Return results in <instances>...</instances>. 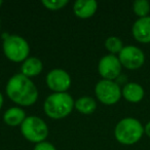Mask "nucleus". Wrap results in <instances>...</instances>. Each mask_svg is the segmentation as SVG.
<instances>
[{
	"label": "nucleus",
	"mask_w": 150,
	"mask_h": 150,
	"mask_svg": "<svg viewBox=\"0 0 150 150\" xmlns=\"http://www.w3.org/2000/svg\"><path fill=\"white\" fill-rule=\"evenodd\" d=\"M21 132L28 141L40 143L48 136V127L40 117L29 116L21 125Z\"/></svg>",
	"instance_id": "nucleus-5"
},
{
	"label": "nucleus",
	"mask_w": 150,
	"mask_h": 150,
	"mask_svg": "<svg viewBox=\"0 0 150 150\" xmlns=\"http://www.w3.org/2000/svg\"><path fill=\"white\" fill-rule=\"evenodd\" d=\"M3 52L13 62H24L28 59L30 46L25 38L19 35H9L3 41Z\"/></svg>",
	"instance_id": "nucleus-4"
},
{
	"label": "nucleus",
	"mask_w": 150,
	"mask_h": 150,
	"mask_svg": "<svg viewBox=\"0 0 150 150\" xmlns=\"http://www.w3.org/2000/svg\"><path fill=\"white\" fill-rule=\"evenodd\" d=\"M74 107L83 114H91L97 108V102L92 97H81L75 101Z\"/></svg>",
	"instance_id": "nucleus-15"
},
{
	"label": "nucleus",
	"mask_w": 150,
	"mask_h": 150,
	"mask_svg": "<svg viewBox=\"0 0 150 150\" xmlns=\"http://www.w3.org/2000/svg\"><path fill=\"white\" fill-rule=\"evenodd\" d=\"M46 84L54 93H66L71 86L70 75L63 69H54L46 75Z\"/></svg>",
	"instance_id": "nucleus-9"
},
{
	"label": "nucleus",
	"mask_w": 150,
	"mask_h": 150,
	"mask_svg": "<svg viewBox=\"0 0 150 150\" xmlns=\"http://www.w3.org/2000/svg\"><path fill=\"white\" fill-rule=\"evenodd\" d=\"M6 94L13 102L22 106L33 105L38 99V90L31 79L22 73L15 74L6 84Z\"/></svg>",
	"instance_id": "nucleus-1"
},
{
	"label": "nucleus",
	"mask_w": 150,
	"mask_h": 150,
	"mask_svg": "<svg viewBox=\"0 0 150 150\" xmlns=\"http://www.w3.org/2000/svg\"><path fill=\"white\" fill-rule=\"evenodd\" d=\"M133 11L138 17V19L148 17L150 13L149 1L148 0H136L133 3Z\"/></svg>",
	"instance_id": "nucleus-16"
},
{
	"label": "nucleus",
	"mask_w": 150,
	"mask_h": 150,
	"mask_svg": "<svg viewBox=\"0 0 150 150\" xmlns=\"http://www.w3.org/2000/svg\"><path fill=\"white\" fill-rule=\"evenodd\" d=\"M98 3L95 0H77L73 5L74 13L80 19H88L96 13Z\"/></svg>",
	"instance_id": "nucleus-12"
},
{
	"label": "nucleus",
	"mask_w": 150,
	"mask_h": 150,
	"mask_svg": "<svg viewBox=\"0 0 150 150\" xmlns=\"http://www.w3.org/2000/svg\"><path fill=\"white\" fill-rule=\"evenodd\" d=\"M105 46H106L107 50L110 52L111 54H115L121 52V50L123 48V43L120 38L116 37V36H110L105 41Z\"/></svg>",
	"instance_id": "nucleus-17"
},
{
	"label": "nucleus",
	"mask_w": 150,
	"mask_h": 150,
	"mask_svg": "<svg viewBox=\"0 0 150 150\" xmlns=\"http://www.w3.org/2000/svg\"><path fill=\"white\" fill-rule=\"evenodd\" d=\"M34 150H57V149L52 144L43 141L36 144L35 147H34Z\"/></svg>",
	"instance_id": "nucleus-19"
},
{
	"label": "nucleus",
	"mask_w": 150,
	"mask_h": 150,
	"mask_svg": "<svg viewBox=\"0 0 150 150\" xmlns=\"http://www.w3.org/2000/svg\"><path fill=\"white\" fill-rule=\"evenodd\" d=\"M144 133L147 135V137L150 138V120L144 125Z\"/></svg>",
	"instance_id": "nucleus-20"
},
{
	"label": "nucleus",
	"mask_w": 150,
	"mask_h": 150,
	"mask_svg": "<svg viewBox=\"0 0 150 150\" xmlns=\"http://www.w3.org/2000/svg\"><path fill=\"white\" fill-rule=\"evenodd\" d=\"M75 102L68 93H54L44 101V112L48 117L61 119L66 117L73 110Z\"/></svg>",
	"instance_id": "nucleus-3"
},
{
	"label": "nucleus",
	"mask_w": 150,
	"mask_h": 150,
	"mask_svg": "<svg viewBox=\"0 0 150 150\" xmlns=\"http://www.w3.org/2000/svg\"><path fill=\"white\" fill-rule=\"evenodd\" d=\"M97 98L105 105H113L120 100L121 88L114 80L102 79L96 84L95 88Z\"/></svg>",
	"instance_id": "nucleus-6"
},
{
	"label": "nucleus",
	"mask_w": 150,
	"mask_h": 150,
	"mask_svg": "<svg viewBox=\"0 0 150 150\" xmlns=\"http://www.w3.org/2000/svg\"><path fill=\"white\" fill-rule=\"evenodd\" d=\"M121 69H122V65L118 57H116L115 54H106L99 61L98 71L103 79H117L121 75Z\"/></svg>",
	"instance_id": "nucleus-8"
},
{
	"label": "nucleus",
	"mask_w": 150,
	"mask_h": 150,
	"mask_svg": "<svg viewBox=\"0 0 150 150\" xmlns=\"http://www.w3.org/2000/svg\"><path fill=\"white\" fill-rule=\"evenodd\" d=\"M43 64L36 57H30L26 59L22 65V74H24L27 77H33L38 75L42 71Z\"/></svg>",
	"instance_id": "nucleus-13"
},
{
	"label": "nucleus",
	"mask_w": 150,
	"mask_h": 150,
	"mask_svg": "<svg viewBox=\"0 0 150 150\" xmlns=\"http://www.w3.org/2000/svg\"><path fill=\"white\" fill-rule=\"evenodd\" d=\"M122 97L129 103H139L144 99L145 91L141 84L137 82H127L121 88Z\"/></svg>",
	"instance_id": "nucleus-11"
},
{
	"label": "nucleus",
	"mask_w": 150,
	"mask_h": 150,
	"mask_svg": "<svg viewBox=\"0 0 150 150\" xmlns=\"http://www.w3.org/2000/svg\"><path fill=\"white\" fill-rule=\"evenodd\" d=\"M132 34L140 43H150V16L138 19L133 24Z\"/></svg>",
	"instance_id": "nucleus-10"
},
{
	"label": "nucleus",
	"mask_w": 150,
	"mask_h": 150,
	"mask_svg": "<svg viewBox=\"0 0 150 150\" xmlns=\"http://www.w3.org/2000/svg\"><path fill=\"white\" fill-rule=\"evenodd\" d=\"M26 119V112L19 107H13L5 111L3 115V120L6 125L11 127L21 125L23 121Z\"/></svg>",
	"instance_id": "nucleus-14"
},
{
	"label": "nucleus",
	"mask_w": 150,
	"mask_h": 150,
	"mask_svg": "<svg viewBox=\"0 0 150 150\" xmlns=\"http://www.w3.org/2000/svg\"><path fill=\"white\" fill-rule=\"evenodd\" d=\"M2 3H3V1H2V0H0V6L2 5Z\"/></svg>",
	"instance_id": "nucleus-22"
},
{
	"label": "nucleus",
	"mask_w": 150,
	"mask_h": 150,
	"mask_svg": "<svg viewBox=\"0 0 150 150\" xmlns=\"http://www.w3.org/2000/svg\"><path fill=\"white\" fill-rule=\"evenodd\" d=\"M118 59L122 67L129 70H137L145 63V54L138 46L127 45L118 54Z\"/></svg>",
	"instance_id": "nucleus-7"
},
{
	"label": "nucleus",
	"mask_w": 150,
	"mask_h": 150,
	"mask_svg": "<svg viewBox=\"0 0 150 150\" xmlns=\"http://www.w3.org/2000/svg\"><path fill=\"white\" fill-rule=\"evenodd\" d=\"M2 105H3V97H2V94L0 93V109H1Z\"/></svg>",
	"instance_id": "nucleus-21"
},
{
	"label": "nucleus",
	"mask_w": 150,
	"mask_h": 150,
	"mask_svg": "<svg viewBox=\"0 0 150 150\" xmlns=\"http://www.w3.org/2000/svg\"><path fill=\"white\" fill-rule=\"evenodd\" d=\"M69 3L68 0H42V4L50 11L61 9Z\"/></svg>",
	"instance_id": "nucleus-18"
},
{
	"label": "nucleus",
	"mask_w": 150,
	"mask_h": 150,
	"mask_svg": "<svg viewBox=\"0 0 150 150\" xmlns=\"http://www.w3.org/2000/svg\"><path fill=\"white\" fill-rule=\"evenodd\" d=\"M144 127L141 121L134 117H125L116 123L114 129L115 139L123 145H134L142 139Z\"/></svg>",
	"instance_id": "nucleus-2"
}]
</instances>
